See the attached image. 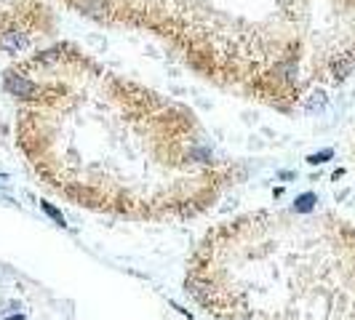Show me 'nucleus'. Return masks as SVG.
<instances>
[{
  "label": "nucleus",
  "mask_w": 355,
  "mask_h": 320,
  "mask_svg": "<svg viewBox=\"0 0 355 320\" xmlns=\"http://www.w3.org/2000/svg\"><path fill=\"white\" fill-rule=\"evenodd\" d=\"M16 147L45 190L131 221H187L232 184L187 104L56 43L5 70Z\"/></svg>",
  "instance_id": "1"
},
{
  "label": "nucleus",
  "mask_w": 355,
  "mask_h": 320,
  "mask_svg": "<svg viewBox=\"0 0 355 320\" xmlns=\"http://www.w3.org/2000/svg\"><path fill=\"white\" fill-rule=\"evenodd\" d=\"M185 288L216 320H355V227L249 211L198 240Z\"/></svg>",
  "instance_id": "2"
},
{
  "label": "nucleus",
  "mask_w": 355,
  "mask_h": 320,
  "mask_svg": "<svg viewBox=\"0 0 355 320\" xmlns=\"http://www.w3.org/2000/svg\"><path fill=\"white\" fill-rule=\"evenodd\" d=\"M110 27L150 32L192 72L272 107L299 101L318 0H62Z\"/></svg>",
  "instance_id": "3"
},
{
  "label": "nucleus",
  "mask_w": 355,
  "mask_h": 320,
  "mask_svg": "<svg viewBox=\"0 0 355 320\" xmlns=\"http://www.w3.org/2000/svg\"><path fill=\"white\" fill-rule=\"evenodd\" d=\"M326 158H331V152H320V155H313V158H310V163H323Z\"/></svg>",
  "instance_id": "4"
},
{
  "label": "nucleus",
  "mask_w": 355,
  "mask_h": 320,
  "mask_svg": "<svg viewBox=\"0 0 355 320\" xmlns=\"http://www.w3.org/2000/svg\"><path fill=\"white\" fill-rule=\"evenodd\" d=\"M8 320H24V318H21V315H16V318H8Z\"/></svg>",
  "instance_id": "5"
}]
</instances>
